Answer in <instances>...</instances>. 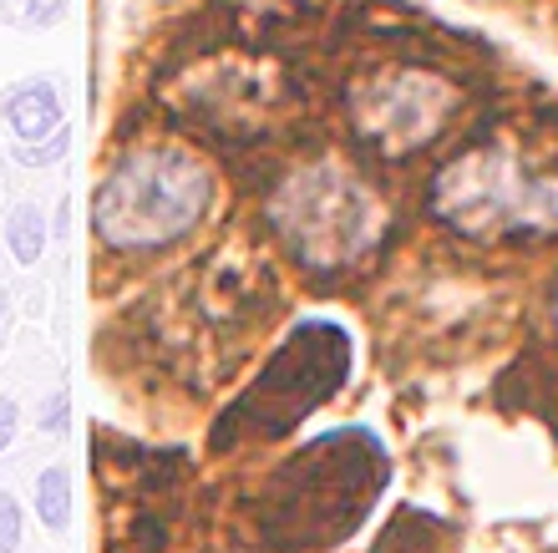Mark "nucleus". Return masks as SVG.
<instances>
[{
	"mask_svg": "<svg viewBox=\"0 0 558 553\" xmlns=\"http://www.w3.org/2000/svg\"><path fill=\"white\" fill-rule=\"evenodd\" d=\"M66 21V0H21V26L26 31H51Z\"/></svg>",
	"mask_w": 558,
	"mask_h": 553,
	"instance_id": "11",
	"label": "nucleus"
},
{
	"mask_svg": "<svg viewBox=\"0 0 558 553\" xmlns=\"http://www.w3.org/2000/svg\"><path fill=\"white\" fill-rule=\"evenodd\" d=\"M41 432H51V437H57V432H66V392H57L41 407Z\"/></svg>",
	"mask_w": 558,
	"mask_h": 553,
	"instance_id": "13",
	"label": "nucleus"
},
{
	"mask_svg": "<svg viewBox=\"0 0 558 553\" xmlns=\"http://www.w3.org/2000/svg\"><path fill=\"white\" fill-rule=\"evenodd\" d=\"M345 371H351L345 330L330 321H310L284 340V350L265 365V376L239 396L229 422L239 432H254V437H279L294 422H305L320 401H330L340 392Z\"/></svg>",
	"mask_w": 558,
	"mask_h": 553,
	"instance_id": "5",
	"label": "nucleus"
},
{
	"mask_svg": "<svg viewBox=\"0 0 558 553\" xmlns=\"http://www.w3.org/2000/svg\"><path fill=\"white\" fill-rule=\"evenodd\" d=\"M15 426H21V407H15L11 396H0V452L15 442Z\"/></svg>",
	"mask_w": 558,
	"mask_h": 553,
	"instance_id": "14",
	"label": "nucleus"
},
{
	"mask_svg": "<svg viewBox=\"0 0 558 553\" xmlns=\"http://www.w3.org/2000/svg\"><path fill=\"white\" fill-rule=\"evenodd\" d=\"M21 549V503L11 493H0V553Z\"/></svg>",
	"mask_w": 558,
	"mask_h": 553,
	"instance_id": "12",
	"label": "nucleus"
},
{
	"mask_svg": "<svg viewBox=\"0 0 558 553\" xmlns=\"http://www.w3.org/2000/svg\"><path fill=\"white\" fill-rule=\"evenodd\" d=\"M66 153H72V128H66V122H61L51 137H41V143H21V147H15V158L26 163V168H46V163H61Z\"/></svg>",
	"mask_w": 558,
	"mask_h": 553,
	"instance_id": "10",
	"label": "nucleus"
},
{
	"mask_svg": "<svg viewBox=\"0 0 558 553\" xmlns=\"http://www.w3.org/2000/svg\"><path fill=\"white\" fill-rule=\"evenodd\" d=\"M5 310H11V294H5V285H0V321H5Z\"/></svg>",
	"mask_w": 558,
	"mask_h": 553,
	"instance_id": "15",
	"label": "nucleus"
},
{
	"mask_svg": "<svg viewBox=\"0 0 558 553\" xmlns=\"http://www.w3.org/2000/svg\"><path fill=\"white\" fill-rule=\"evenodd\" d=\"M269 214H275V229L294 260L320 264V269L355 264L381 239L386 224L376 193L345 173L340 163H315L305 173L284 178Z\"/></svg>",
	"mask_w": 558,
	"mask_h": 553,
	"instance_id": "4",
	"label": "nucleus"
},
{
	"mask_svg": "<svg viewBox=\"0 0 558 553\" xmlns=\"http://www.w3.org/2000/svg\"><path fill=\"white\" fill-rule=\"evenodd\" d=\"M452 107H457L452 82H441L432 72H416V67H397V72L371 76L351 97L355 132L371 147L391 153V158L432 143L441 132V122L452 117Z\"/></svg>",
	"mask_w": 558,
	"mask_h": 553,
	"instance_id": "6",
	"label": "nucleus"
},
{
	"mask_svg": "<svg viewBox=\"0 0 558 553\" xmlns=\"http://www.w3.org/2000/svg\"><path fill=\"white\" fill-rule=\"evenodd\" d=\"M214 199V178L183 147H133L97 183L92 219L112 249H153L189 233Z\"/></svg>",
	"mask_w": 558,
	"mask_h": 553,
	"instance_id": "2",
	"label": "nucleus"
},
{
	"mask_svg": "<svg viewBox=\"0 0 558 553\" xmlns=\"http://www.w3.org/2000/svg\"><path fill=\"white\" fill-rule=\"evenodd\" d=\"M0 117L11 122V132L21 143H41L51 132L66 122L61 112V87L51 76H26V82H15V87L0 92Z\"/></svg>",
	"mask_w": 558,
	"mask_h": 553,
	"instance_id": "7",
	"label": "nucleus"
},
{
	"mask_svg": "<svg viewBox=\"0 0 558 553\" xmlns=\"http://www.w3.org/2000/svg\"><path fill=\"white\" fill-rule=\"evenodd\" d=\"M36 518H41L51 533L72 524V472L66 467H46L36 478Z\"/></svg>",
	"mask_w": 558,
	"mask_h": 553,
	"instance_id": "8",
	"label": "nucleus"
},
{
	"mask_svg": "<svg viewBox=\"0 0 558 553\" xmlns=\"http://www.w3.org/2000/svg\"><path fill=\"white\" fill-rule=\"evenodd\" d=\"M432 208L447 229L468 239H508V233L558 229V178H533L513 153H462L447 163L432 189Z\"/></svg>",
	"mask_w": 558,
	"mask_h": 553,
	"instance_id": "3",
	"label": "nucleus"
},
{
	"mask_svg": "<svg viewBox=\"0 0 558 553\" xmlns=\"http://www.w3.org/2000/svg\"><path fill=\"white\" fill-rule=\"evenodd\" d=\"M5 244H11L15 264H36L46 254V219L36 204H15L5 219Z\"/></svg>",
	"mask_w": 558,
	"mask_h": 553,
	"instance_id": "9",
	"label": "nucleus"
},
{
	"mask_svg": "<svg viewBox=\"0 0 558 553\" xmlns=\"http://www.w3.org/2000/svg\"><path fill=\"white\" fill-rule=\"evenodd\" d=\"M381 482L386 452L376 447V437L330 432L279 472V497L269 503L279 524H269V539H279L284 549H315V543L345 539L366 518Z\"/></svg>",
	"mask_w": 558,
	"mask_h": 553,
	"instance_id": "1",
	"label": "nucleus"
}]
</instances>
